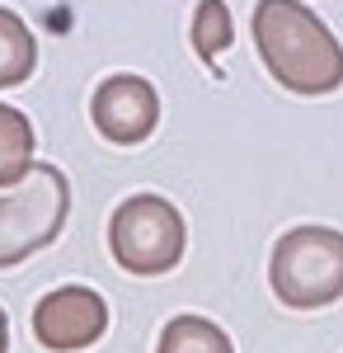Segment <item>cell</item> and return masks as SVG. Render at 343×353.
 Masks as SVG:
<instances>
[{
    "instance_id": "cell-1",
    "label": "cell",
    "mask_w": 343,
    "mask_h": 353,
    "mask_svg": "<svg viewBox=\"0 0 343 353\" xmlns=\"http://www.w3.org/2000/svg\"><path fill=\"white\" fill-rule=\"evenodd\" d=\"M254 48L268 76L291 94H329L343 85V43L301 0H259L254 5Z\"/></svg>"
},
{
    "instance_id": "cell-4",
    "label": "cell",
    "mask_w": 343,
    "mask_h": 353,
    "mask_svg": "<svg viewBox=\"0 0 343 353\" xmlns=\"http://www.w3.org/2000/svg\"><path fill=\"white\" fill-rule=\"evenodd\" d=\"M184 245H188L184 212L160 193H132L108 217V250L136 278L169 273L184 259Z\"/></svg>"
},
{
    "instance_id": "cell-6",
    "label": "cell",
    "mask_w": 343,
    "mask_h": 353,
    "mask_svg": "<svg viewBox=\"0 0 343 353\" xmlns=\"http://www.w3.org/2000/svg\"><path fill=\"white\" fill-rule=\"evenodd\" d=\"M90 118H94L99 137H108L113 146H136V141H146V137L156 132L160 94L146 76H127V71H123V76H108V81L94 90Z\"/></svg>"
},
{
    "instance_id": "cell-5",
    "label": "cell",
    "mask_w": 343,
    "mask_h": 353,
    "mask_svg": "<svg viewBox=\"0 0 343 353\" xmlns=\"http://www.w3.org/2000/svg\"><path fill=\"white\" fill-rule=\"evenodd\" d=\"M108 330V301L94 288L66 283L33 306V339L52 353H76L99 344Z\"/></svg>"
},
{
    "instance_id": "cell-2",
    "label": "cell",
    "mask_w": 343,
    "mask_h": 353,
    "mask_svg": "<svg viewBox=\"0 0 343 353\" xmlns=\"http://www.w3.org/2000/svg\"><path fill=\"white\" fill-rule=\"evenodd\" d=\"M273 297L291 311H320L343 297V231L334 226H291L278 236L268 259Z\"/></svg>"
},
{
    "instance_id": "cell-11",
    "label": "cell",
    "mask_w": 343,
    "mask_h": 353,
    "mask_svg": "<svg viewBox=\"0 0 343 353\" xmlns=\"http://www.w3.org/2000/svg\"><path fill=\"white\" fill-rule=\"evenodd\" d=\"M10 349V321H5V311H0V353Z\"/></svg>"
},
{
    "instance_id": "cell-10",
    "label": "cell",
    "mask_w": 343,
    "mask_h": 353,
    "mask_svg": "<svg viewBox=\"0 0 343 353\" xmlns=\"http://www.w3.org/2000/svg\"><path fill=\"white\" fill-rule=\"evenodd\" d=\"M231 38H236V24H231L226 0H198V10H193V48L211 71H216V57L231 48Z\"/></svg>"
},
{
    "instance_id": "cell-8",
    "label": "cell",
    "mask_w": 343,
    "mask_h": 353,
    "mask_svg": "<svg viewBox=\"0 0 343 353\" xmlns=\"http://www.w3.org/2000/svg\"><path fill=\"white\" fill-rule=\"evenodd\" d=\"M33 66H38V43H33L28 24L14 10L0 5V90L24 85L33 76Z\"/></svg>"
},
{
    "instance_id": "cell-3",
    "label": "cell",
    "mask_w": 343,
    "mask_h": 353,
    "mask_svg": "<svg viewBox=\"0 0 343 353\" xmlns=\"http://www.w3.org/2000/svg\"><path fill=\"white\" fill-rule=\"evenodd\" d=\"M71 217V184L56 165H33L14 189H0V269L24 264L61 236Z\"/></svg>"
},
{
    "instance_id": "cell-7",
    "label": "cell",
    "mask_w": 343,
    "mask_h": 353,
    "mask_svg": "<svg viewBox=\"0 0 343 353\" xmlns=\"http://www.w3.org/2000/svg\"><path fill=\"white\" fill-rule=\"evenodd\" d=\"M33 165V123L14 104H0V189H14Z\"/></svg>"
},
{
    "instance_id": "cell-9",
    "label": "cell",
    "mask_w": 343,
    "mask_h": 353,
    "mask_svg": "<svg viewBox=\"0 0 343 353\" xmlns=\"http://www.w3.org/2000/svg\"><path fill=\"white\" fill-rule=\"evenodd\" d=\"M156 353H236L231 334L207 316H174L160 330Z\"/></svg>"
}]
</instances>
